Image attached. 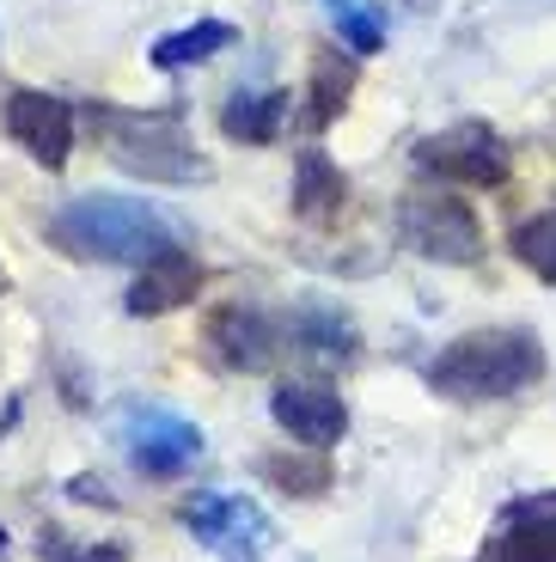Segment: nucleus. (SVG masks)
<instances>
[{
	"label": "nucleus",
	"instance_id": "1",
	"mask_svg": "<svg viewBox=\"0 0 556 562\" xmlns=\"http://www.w3.org/2000/svg\"><path fill=\"white\" fill-rule=\"evenodd\" d=\"M49 245L80 263H147V257L178 245V221L147 196H111V190H86L68 196L49 214Z\"/></svg>",
	"mask_w": 556,
	"mask_h": 562
},
{
	"label": "nucleus",
	"instance_id": "2",
	"mask_svg": "<svg viewBox=\"0 0 556 562\" xmlns=\"http://www.w3.org/2000/svg\"><path fill=\"white\" fill-rule=\"evenodd\" d=\"M544 373V349L532 330H471V337L446 342L429 361V385L459 404H489V397H514Z\"/></svg>",
	"mask_w": 556,
	"mask_h": 562
},
{
	"label": "nucleus",
	"instance_id": "3",
	"mask_svg": "<svg viewBox=\"0 0 556 562\" xmlns=\"http://www.w3.org/2000/svg\"><path fill=\"white\" fill-rule=\"evenodd\" d=\"M98 123H104V147H111V159L123 171H135V178H147V183H196V178H209V166L190 154V140H184V128L171 123V116L98 111Z\"/></svg>",
	"mask_w": 556,
	"mask_h": 562
},
{
	"label": "nucleus",
	"instance_id": "4",
	"mask_svg": "<svg viewBox=\"0 0 556 562\" xmlns=\"http://www.w3.org/2000/svg\"><path fill=\"white\" fill-rule=\"evenodd\" d=\"M116 440H123L129 464H135L141 477H184V471L202 459V428H196L190 416H178V409H166V404L123 409Z\"/></svg>",
	"mask_w": 556,
	"mask_h": 562
},
{
	"label": "nucleus",
	"instance_id": "5",
	"mask_svg": "<svg viewBox=\"0 0 556 562\" xmlns=\"http://www.w3.org/2000/svg\"><path fill=\"white\" fill-rule=\"evenodd\" d=\"M184 526L221 562H264L269 544H276V526H269V514L251 495H196L184 507Z\"/></svg>",
	"mask_w": 556,
	"mask_h": 562
},
{
	"label": "nucleus",
	"instance_id": "6",
	"mask_svg": "<svg viewBox=\"0 0 556 562\" xmlns=\"http://www.w3.org/2000/svg\"><path fill=\"white\" fill-rule=\"evenodd\" d=\"M398 239L416 257H434V263H477L483 226H477L471 202H459V196H403Z\"/></svg>",
	"mask_w": 556,
	"mask_h": 562
},
{
	"label": "nucleus",
	"instance_id": "7",
	"mask_svg": "<svg viewBox=\"0 0 556 562\" xmlns=\"http://www.w3.org/2000/svg\"><path fill=\"white\" fill-rule=\"evenodd\" d=\"M416 166L434 171L446 183H471V190H489V183L508 178V147L496 140V128L483 123H459L446 135H429L416 147Z\"/></svg>",
	"mask_w": 556,
	"mask_h": 562
},
{
	"label": "nucleus",
	"instance_id": "8",
	"mask_svg": "<svg viewBox=\"0 0 556 562\" xmlns=\"http://www.w3.org/2000/svg\"><path fill=\"white\" fill-rule=\"evenodd\" d=\"M0 128L19 154H31L43 171H62L74 154V111L56 92H13L7 111H0Z\"/></svg>",
	"mask_w": 556,
	"mask_h": 562
},
{
	"label": "nucleus",
	"instance_id": "9",
	"mask_svg": "<svg viewBox=\"0 0 556 562\" xmlns=\"http://www.w3.org/2000/svg\"><path fill=\"white\" fill-rule=\"evenodd\" d=\"M269 416H276L281 435L312 447V452L336 447V440L348 435V404L331 385H312V380H281L276 392H269Z\"/></svg>",
	"mask_w": 556,
	"mask_h": 562
},
{
	"label": "nucleus",
	"instance_id": "10",
	"mask_svg": "<svg viewBox=\"0 0 556 562\" xmlns=\"http://www.w3.org/2000/svg\"><path fill=\"white\" fill-rule=\"evenodd\" d=\"M477 562H556V495L508 507Z\"/></svg>",
	"mask_w": 556,
	"mask_h": 562
},
{
	"label": "nucleus",
	"instance_id": "11",
	"mask_svg": "<svg viewBox=\"0 0 556 562\" xmlns=\"http://www.w3.org/2000/svg\"><path fill=\"white\" fill-rule=\"evenodd\" d=\"M202 337H209V349L221 355V367H238V373L269 367V361H276V349H281L276 324H269L257 306H221Z\"/></svg>",
	"mask_w": 556,
	"mask_h": 562
},
{
	"label": "nucleus",
	"instance_id": "12",
	"mask_svg": "<svg viewBox=\"0 0 556 562\" xmlns=\"http://www.w3.org/2000/svg\"><path fill=\"white\" fill-rule=\"evenodd\" d=\"M202 288V263H196L184 245H171V251L147 257V263L135 269V288H129V312L135 318H159V312L184 306V300Z\"/></svg>",
	"mask_w": 556,
	"mask_h": 562
},
{
	"label": "nucleus",
	"instance_id": "13",
	"mask_svg": "<svg viewBox=\"0 0 556 562\" xmlns=\"http://www.w3.org/2000/svg\"><path fill=\"white\" fill-rule=\"evenodd\" d=\"M343 202H348V178L336 171V159L307 147V154L293 159V209L307 214V221H336Z\"/></svg>",
	"mask_w": 556,
	"mask_h": 562
},
{
	"label": "nucleus",
	"instance_id": "14",
	"mask_svg": "<svg viewBox=\"0 0 556 562\" xmlns=\"http://www.w3.org/2000/svg\"><path fill=\"white\" fill-rule=\"evenodd\" d=\"M238 43V31L226 25V19H196V25H184V31H166V37L147 49V61L154 68H190V61H209V56H221V49H233Z\"/></svg>",
	"mask_w": 556,
	"mask_h": 562
},
{
	"label": "nucleus",
	"instance_id": "15",
	"mask_svg": "<svg viewBox=\"0 0 556 562\" xmlns=\"http://www.w3.org/2000/svg\"><path fill=\"white\" fill-rule=\"evenodd\" d=\"M288 123V92H238L233 104L221 111V128L245 147H269Z\"/></svg>",
	"mask_w": 556,
	"mask_h": 562
},
{
	"label": "nucleus",
	"instance_id": "16",
	"mask_svg": "<svg viewBox=\"0 0 556 562\" xmlns=\"http://www.w3.org/2000/svg\"><path fill=\"white\" fill-rule=\"evenodd\" d=\"M348 92H355V61L336 56V49H324V56L312 61V80H307V99H312L307 104V123L324 128L348 104Z\"/></svg>",
	"mask_w": 556,
	"mask_h": 562
},
{
	"label": "nucleus",
	"instance_id": "17",
	"mask_svg": "<svg viewBox=\"0 0 556 562\" xmlns=\"http://www.w3.org/2000/svg\"><path fill=\"white\" fill-rule=\"evenodd\" d=\"M514 251H520V263H526L532 276L556 281V202L514 226Z\"/></svg>",
	"mask_w": 556,
	"mask_h": 562
},
{
	"label": "nucleus",
	"instance_id": "18",
	"mask_svg": "<svg viewBox=\"0 0 556 562\" xmlns=\"http://www.w3.org/2000/svg\"><path fill=\"white\" fill-rule=\"evenodd\" d=\"M293 342L312 355H355V330H348V318H336V312H300L293 318Z\"/></svg>",
	"mask_w": 556,
	"mask_h": 562
},
{
	"label": "nucleus",
	"instance_id": "19",
	"mask_svg": "<svg viewBox=\"0 0 556 562\" xmlns=\"http://www.w3.org/2000/svg\"><path fill=\"white\" fill-rule=\"evenodd\" d=\"M324 7H331V25H336V37H343V49H355V56H374L379 43H386L379 19L362 13L355 0H324Z\"/></svg>",
	"mask_w": 556,
	"mask_h": 562
},
{
	"label": "nucleus",
	"instance_id": "20",
	"mask_svg": "<svg viewBox=\"0 0 556 562\" xmlns=\"http://www.w3.org/2000/svg\"><path fill=\"white\" fill-rule=\"evenodd\" d=\"M43 557L49 562H129L116 544H68L62 532H43Z\"/></svg>",
	"mask_w": 556,
	"mask_h": 562
}]
</instances>
